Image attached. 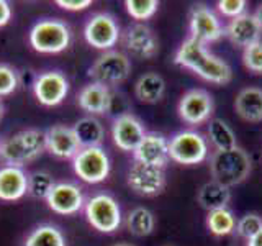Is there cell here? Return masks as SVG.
Here are the masks:
<instances>
[{"instance_id":"ac0fdd59","label":"cell","mask_w":262,"mask_h":246,"mask_svg":"<svg viewBox=\"0 0 262 246\" xmlns=\"http://www.w3.org/2000/svg\"><path fill=\"white\" fill-rule=\"evenodd\" d=\"M45 143L46 151L59 159H72L80 151V145L72 127L62 125V123L49 127L45 131Z\"/></svg>"},{"instance_id":"ba28073f","label":"cell","mask_w":262,"mask_h":246,"mask_svg":"<svg viewBox=\"0 0 262 246\" xmlns=\"http://www.w3.org/2000/svg\"><path fill=\"white\" fill-rule=\"evenodd\" d=\"M72 169L76 176L87 184H100L108 177L112 164L102 146L82 148L72 158Z\"/></svg>"},{"instance_id":"484cf974","label":"cell","mask_w":262,"mask_h":246,"mask_svg":"<svg viewBox=\"0 0 262 246\" xmlns=\"http://www.w3.org/2000/svg\"><path fill=\"white\" fill-rule=\"evenodd\" d=\"M207 133H208L210 143L215 146L216 151L231 150V148L237 146L236 135H234L233 128L221 118H210Z\"/></svg>"},{"instance_id":"e575fe53","label":"cell","mask_w":262,"mask_h":246,"mask_svg":"<svg viewBox=\"0 0 262 246\" xmlns=\"http://www.w3.org/2000/svg\"><path fill=\"white\" fill-rule=\"evenodd\" d=\"M246 5H248L246 0H220L216 4L218 12L231 20L246 13Z\"/></svg>"},{"instance_id":"f1b7e54d","label":"cell","mask_w":262,"mask_h":246,"mask_svg":"<svg viewBox=\"0 0 262 246\" xmlns=\"http://www.w3.org/2000/svg\"><path fill=\"white\" fill-rule=\"evenodd\" d=\"M237 220L234 213L229 209H220L208 212L207 215V228L215 236H228L236 230Z\"/></svg>"},{"instance_id":"9a60e30c","label":"cell","mask_w":262,"mask_h":246,"mask_svg":"<svg viewBox=\"0 0 262 246\" xmlns=\"http://www.w3.org/2000/svg\"><path fill=\"white\" fill-rule=\"evenodd\" d=\"M225 35V28L211 8L195 5L190 12V38L203 45L215 43Z\"/></svg>"},{"instance_id":"f546056e","label":"cell","mask_w":262,"mask_h":246,"mask_svg":"<svg viewBox=\"0 0 262 246\" xmlns=\"http://www.w3.org/2000/svg\"><path fill=\"white\" fill-rule=\"evenodd\" d=\"M54 177L48 171H35L28 174V195L33 199H45L54 187Z\"/></svg>"},{"instance_id":"cb8c5ba5","label":"cell","mask_w":262,"mask_h":246,"mask_svg":"<svg viewBox=\"0 0 262 246\" xmlns=\"http://www.w3.org/2000/svg\"><path fill=\"white\" fill-rule=\"evenodd\" d=\"M229 200H231V191H229V187L216 182V180L205 182L200 187L199 194H196V202L207 212L228 209Z\"/></svg>"},{"instance_id":"3957f363","label":"cell","mask_w":262,"mask_h":246,"mask_svg":"<svg viewBox=\"0 0 262 246\" xmlns=\"http://www.w3.org/2000/svg\"><path fill=\"white\" fill-rule=\"evenodd\" d=\"M251 169L252 161L241 146L215 151L210 158V172L213 180L229 189L244 182L249 177Z\"/></svg>"},{"instance_id":"7a4b0ae2","label":"cell","mask_w":262,"mask_h":246,"mask_svg":"<svg viewBox=\"0 0 262 246\" xmlns=\"http://www.w3.org/2000/svg\"><path fill=\"white\" fill-rule=\"evenodd\" d=\"M45 151V131L36 128L21 130L0 143V158L8 166L23 168L25 164L36 161Z\"/></svg>"},{"instance_id":"83f0119b","label":"cell","mask_w":262,"mask_h":246,"mask_svg":"<svg viewBox=\"0 0 262 246\" xmlns=\"http://www.w3.org/2000/svg\"><path fill=\"white\" fill-rule=\"evenodd\" d=\"M125 225L131 235L143 238V236H149L154 232L156 218L151 210H147L144 207H136L128 213Z\"/></svg>"},{"instance_id":"4316f807","label":"cell","mask_w":262,"mask_h":246,"mask_svg":"<svg viewBox=\"0 0 262 246\" xmlns=\"http://www.w3.org/2000/svg\"><path fill=\"white\" fill-rule=\"evenodd\" d=\"M25 246H66V236L57 227L43 223L31 230Z\"/></svg>"},{"instance_id":"1f68e13d","label":"cell","mask_w":262,"mask_h":246,"mask_svg":"<svg viewBox=\"0 0 262 246\" xmlns=\"http://www.w3.org/2000/svg\"><path fill=\"white\" fill-rule=\"evenodd\" d=\"M20 84L18 72L10 64L0 63V97L12 95Z\"/></svg>"},{"instance_id":"ffe728a7","label":"cell","mask_w":262,"mask_h":246,"mask_svg":"<svg viewBox=\"0 0 262 246\" xmlns=\"http://www.w3.org/2000/svg\"><path fill=\"white\" fill-rule=\"evenodd\" d=\"M113 95L110 92V87L90 82L84 86L77 94V105L80 107L90 117L95 115H105L112 110Z\"/></svg>"},{"instance_id":"d6a6232c","label":"cell","mask_w":262,"mask_h":246,"mask_svg":"<svg viewBox=\"0 0 262 246\" xmlns=\"http://www.w3.org/2000/svg\"><path fill=\"white\" fill-rule=\"evenodd\" d=\"M243 64L248 71L262 74V39L243 49Z\"/></svg>"},{"instance_id":"2e32d148","label":"cell","mask_w":262,"mask_h":246,"mask_svg":"<svg viewBox=\"0 0 262 246\" xmlns=\"http://www.w3.org/2000/svg\"><path fill=\"white\" fill-rule=\"evenodd\" d=\"M146 135L143 121L133 113H120L112 125V138L115 146L121 151H135Z\"/></svg>"},{"instance_id":"d6986e66","label":"cell","mask_w":262,"mask_h":246,"mask_svg":"<svg viewBox=\"0 0 262 246\" xmlns=\"http://www.w3.org/2000/svg\"><path fill=\"white\" fill-rule=\"evenodd\" d=\"M225 36L231 41L234 46H239L244 49L260 41L262 28L257 23L254 13L246 12L239 16H236V18L229 20V23L225 28Z\"/></svg>"},{"instance_id":"5b68a950","label":"cell","mask_w":262,"mask_h":246,"mask_svg":"<svg viewBox=\"0 0 262 246\" xmlns=\"http://www.w3.org/2000/svg\"><path fill=\"white\" fill-rule=\"evenodd\" d=\"M84 213L89 225L100 233H113L121 227V209L118 200L110 194H95L85 202Z\"/></svg>"},{"instance_id":"ab89813d","label":"cell","mask_w":262,"mask_h":246,"mask_svg":"<svg viewBox=\"0 0 262 246\" xmlns=\"http://www.w3.org/2000/svg\"><path fill=\"white\" fill-rule=\"evenodd\" d=\"M113 246H135V244H131L128 241H121V243H117V244H113Z\"/></svg>"},{"instance_id":"e0dca14e","label":"cell","mask_w":262,"mask_h":246,"mask_svg":"<svg viewBox=\"0 0 262 246\" xmlns=\"http://www.w3.org/2000/svg\"><path fill=\"white\" fill-rule=\"evenodd\" d=\"M135 161L149 164L156 168H166L169 158V139L156 131H146V135L133 151Z\"/></svg>"},{"instance_id":"8d00e7d4","label":"cell","mask_w":262,"mask_h":246,"mask_svg":"<svg viewBox=\"0 0 262 246\" xmlns=\"http://www.w3.org/2000/svg\"><path fill=\"white\" fill-rule=\"evenodd\" d=\"M12 5L7 0H0V28L10 23L12 20Z\"/></svg>"},{"instance_id":"52a82bcc","label":"cell","mask_w":262,"mask_h":246,"mask_svg":"<svg viewBox=\"0 0 262 246\" xmlns=\"http://www.w3.org/2000/svg\"><path fill=\"white\" fill-rule=\"evenodd\" d=\"M169 158L177 164L193 166L208 158V141L193 130L179 131L169 139Z\"/></svg>"},{"instance_id":"60d3db41","label":"cell","mask_w":262,"mask_h":246,"mask_svg":"<svg viewBox=\"0 0 262 246\" xmlns=\"http://www.w3.org/2000/svg\"><path fill=\"white\" fill-rule=\"evenodd\" d=\"M4 112H5V107H4L2 100H0V118H2V117H4Z\"/></svg>"},{"instance_id":"603a6c76","label":"cell","mask_w":262,"mask_h":246,"mask_svg":"<svg viewBox=\"0 0 262 246\" xmlns=\"http://www.w3.org/2000/svg\"><path fill=\"white\" fill-rule=\"evenodd\" d=\"M166 94V80L158 72H146L135 84V95L143 104H158Z\"/></svg>"},{"instance_id":"5bb4252c","label":"cell","mask_w":262,"mask_h":246,"mask_svg":"<svg viewBox=\"0 0 262 246\" xmlns=\"http://www.w3.org/2000/svg\"><path fill=\"white\" fill-rule=\"evenodd\" d=\"M48 207L59 215H76L85 205L82 187L76 182H56L46 197Z\"/></svg>"},{"instance_id":"6da1fadb","label":"cell","mask_w":262,"mask_h":246,"mask_svg":"<svg viewBox=\"0 0 262 246\" xmlns=\"http://www.w3.org/2000/svg\"><path fill=\"white\" fill-rule=\"evenodd\" d=\"M174 63L180 68L192 71L199 77L213 84H228L233 79V71L225 59L207 49V45L188 36L182 41L174 56Z\"/></svg>"},{"instance_id":"836d02e7","label":"cell","mask_w":262,"mask_h":246,"mask_svg":"<svg viewBox=\"0 0 262 246\" xmlns=\"http://www.w3.org/2000/svg\"><path fill=\"white\" fill-rule=\"evenodd\" d=\"M262 228V217L257 213H246L236 223V232L241 238L249 240Z\"/></svg>"},{"instance_id":"8fae6325","label":"cell","mask_w":262,"mask_h":246,"mask_svg":"<svg viewBox=\"0 0 262 246\" xmlns=\"http://www.w3.org/2000/svg\"><path fill=\"white\" fill-rule=\"evenodd\" d=\"M128 187L138 195L152 197L158 195L166 187V174L162 168L149 166L143 162H133L126 176Z\"/></svg>"},{"instance_id":"4fadbf2b","label":"cell","mask_w":262,"mask_h":246,"mask_svg":"<svg viewBox=\"0 0 262 246\" xmlns=\"http://www.w3.org/2000/svg\"><path fill=\"white\" fill-rule=\"evenodd\" d=\"M121 43L138 59H151L159 53V41L154 31L144 23H135L121 33Z\"/></svg>"},{"instance_id":"74e56055","label":"cell","mask_w":262,"mask_h":246,"mask_svg":"<svg viewBox=\"0 0 262 246\" xmlns=\"http://www.w3.org/2000/svg\"><path fill=\"white\" fill-rule=\"evenodd\" d=\"M248 246H262V228L252 238H249Z\"/></svg>"},{"instance_id":"44dd1931","label":"cell","mask_w":262,"mask_h":246,"mask_svg":"<svg viewBox=\"0 0 262 246\" xmlns=\"http://www.w3.org/2000/svg\"><path fill=\"white\" fill-rule=\"evenodd\" d=\"M28 194V174L23 168L5 166L0 168V200L16 202Z\"/></svg>"},{"instance_id":"9c48e42d","label":"cell","mask_w":262,"mask_h":246,"mask_svg":"<svg viewBox=\"0 0 262 246\" xmlns=\"http://www.w3.org/2000/svg\"><path fill=\"white\" fill-rule=\"evenodd\" d=\"M84 38L87 43L102 51H110L121 38V31L115 16L110 13H95L87 20L84 27Z\"/></svg>"},{"instance_id":"f35d334b","label":"cell","mask_w":262,"mask_h":246,"mask_svg":"<svg viewBox=\"0 0 262 246\" xmlns=\"http://www.w3.org/2000/svg\"><path fill=\"white\" fill-rule=\"evenodd\" d=\"M254 16H256L257 23L260 25V28H262V4L257 7V10H256V13H254Z\"/></svg>"},{"instance_id":"4dcf8cb0","label":"cell","mask_w":262,"mask_h":246,"mask_svg":"<svg viewBox=\"0 0 262 246\" xmlns=\"http://www.w3.org/2000/svg\"><path fill=\"white\" fill-rule=\"evenodd\" d=\"M126 12L133 20L146 22L158 12L159 2L158 0H126L125 2Z\"/></svg>"},{"instance_id":"30bf717a","label":"cell","mask_w":262,"mask_h":246,"mask_svg":"<svg viewBox=\"0 0 262 246\" xmlns=\"http://www.w3.org/2000/svg\"><path fill=\"white\" fill-rule=\"evenodd\" d=\"M215 110V102L210 92L203 89H190L180 97L177 112L179 117L187 125H202L205 121H210V117Z\"/></svg>"},{"instance_id":"277c9868","label":"cell","mask_w":262,"mask_h":246,"mask_svg":"<svg viewBox=\"0 0 262 246\" xmlns=\"http://www.w3.org/2000/svg\"><path fill=\"white\" fill-rule=\"evenodd\" d=\"M30 45L36 53L57 54L71 45V28L59 18L39 20L30 30Z\"/></svg>"},{"instance_id":"b9f144b4","label":"cell","mask_w":262,"mask_h":246,"mask_svg":"<svg viewBox=\"0 0 262 246\" xmlns=\"http://www.w3.org/2000/svg\"><path fill=\"white\" fill-rule=\"evenodd\" d=\"M0 143H2V141H0Z\"/></svg>"},{"instance_id":"7402d4cb","label":"cell","mask_w":262,"mask_h":246,"mask_svg":"<svg viewBox=\"0 0 262 246\" xmlns=\"http://www.w3.org/2000/svg\"><path fill=\"white\" fill-rule=\"evenodd\" d=\"M234 110L244 121H262V89L244 87L234 98Z\"/></svg>"},{"instance_id":"7c38bea8","label":"cell","mask_w":262,"mask_h":246,"mask_svg":"<svg viewBox=\"0 0 262 246\" xmlns=\"http://www.w3.org/2000/svg\"><path fill=\"white\" fill-rule=\"evenodd\" d=\"M35 98L45 107H56L64 102L69 94V80L61 71H46L33 82Z\"/></svg>"},{"instance_id":"d590c367","label":"cell","mask_w":262,"mask_h":246,"mask_svg":"<svg viewBox=\"0 0 262 246\" xmlns=\"http://www.w3.org/2000/svg\"><path fill=\"white\" fill-rule=\"evenodd\" d=\"M56 5L68 12H80L92 5V0H56Z\"/></svg>"},{"instance_id":"d4e9b609","label":"cell","mask_w":262,"mask_h":246,"mask_svg":"<svg viewBox=\"0 0 262 246\" xmlns=\"http://www.w3.org/2000/svg\"><path fill=\"white\" fill-rule=\"evenodd\" d=\"M74 133L82 148H95V146H102L103 139H105V128L102 125V121L95 118V117H82L76 123H74Z\"/></svg>"},{"instance_id":"8992f818","label":"cell","mask_w":262,"mask_h":246,"mask_svg":"<svg viewBox=\"0 0 262 246\" xmlns=\"http://www.w3.org/2000/svg\"><path fill=\"white\" fill-rule=\"evenodd\" d=\"M131 74V59L129 56L121 51H105L94 61L89 68V77L92 82L106 87L118 86L125 82Z\"/></svg>"}]
</instances>
